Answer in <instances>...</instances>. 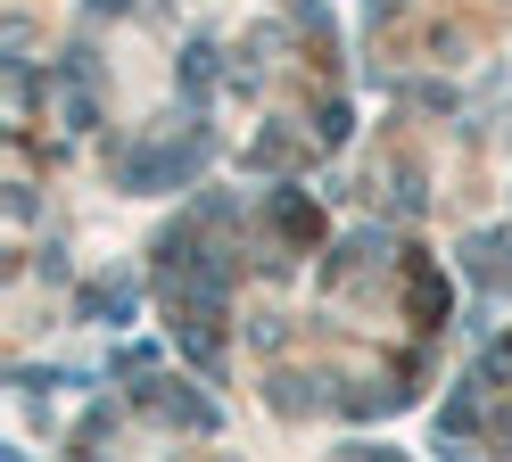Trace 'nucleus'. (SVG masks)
Masks as SVG:
<instances>
[{
    "instance_id": "obj_1",
    "label": "nucleus",
    "mask_w": 512,
    "mask_h": 462,
    "mask_svg": "<svg viewBox=\"0 0 512 462\" xmlns=\"http://www.w3.org/2000/svg\"><path fill=\"white\" fill-rule=\"evenodd\" d=\"M190 165H199L190 149H141L133 165H124V182L133 190H174V182H190Z\"/></svg>"
},
{
    "instance_id": "obj_2",
    "label": "nucleus",
    "mask_w": 512,
    "mask_h": 462,
    "mask_svg": "<svg viewBox=\"0 0 512 462\" xmlns=\"http://www.w3.org/2000/svg\"><path fill=\"white\" fill-rule=\"evenodd\" d=\"M91 9H133V0H91Z\"/></svg>"
}]
</instances>
